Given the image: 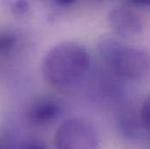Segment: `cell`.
Returning <instances> with one entry per match:
<instances>
[{"label": "cell", "instance_id": "1", "mask_svg": "<svg viewBox=\"0 0 150 149\" xmlns=\"http://www.w3.org/2000/svg\"><path fill=\"white\" fill-rule=\"evenodd\" d=\"M90 66V55L81 44L65 41L53 45L45 55L41 73L46 83L65 86L79 79Z\"/></svg>", "mask_w": 150, "mask_h": 149}, {"label": "cell", "instance_id": "2", "mask_svg": "<svg viewBox=\"0 0 150 149\" xmlns=\"http://www.w3.org/2000/svg\"><path fill=\"white\" fill-rule=\"evenodd\" d=\"M98 49L104 61L124 78L139 79L150 73V54L143 49L127 46L111 37H102Z\"/></svg>", "mask_w": 150, "mask_h": 149}, {"label": "cell", "instance_id": "3", "mask_svg": "<svg viewBox=\"0 0 150 149\" xmlns=\"http://www.w3.org/2000/svg\"><path fill=\"white\" fill-rule=\"evenodd\" d=\"M55 144L61 149H93L99 146L94 126L87 119L71 118L63 122L55 134Z\"/></svg>", "mask_w": 150, "mask_h": 149}, {"label": "cell", "instance_id": "4", "mask_svg": "<svg viewBox=\"0 0 150 149\" xmlns=\"http://www.w3.org/2000/svg\"><path fill=\"white\" fill-rule=\"evenodd\" d=\"M108 21L112 31L120 37H137L143 31L142 20L139 15L127 6L112 9L108 13Z\"/></svg>", "mask_w": 150, "mask_h": 149}, {"label": "cell", "instance_id": "5", "mask_svg": "<svg viewBox=\"0 0 150 149\" xmlns=\"http://www.w3.org/2000/svg\"><path fill=\"white\" fill-rule=\"evenodd\" d=\"M59 105L50 99H42L33 102L28 108L27 118L34 125H45L52 122L59 112Z\"/></svg>", "mask_w": 150, "mask_h": 149}, {"label": "cell", "instance_id": "6", "mask_svg": "<svg viewBox=\"0 0 150 149\" xmlns=\"http://www.w3.org/2000/svg\"><path fill=\"white\" fill-rule=\"evenodd\" d=\"M7 10L15 15H23L29 11V3L27 0H4Z\"/></svg>", "mask_w": 150, "mask_h": 149}, {"label": "cell", "instance_id": "7", "mask_svg": "<svg viewBox=\"0 0 150 149\" xmlns=\"http://www.w3.org/2000/svg\"><path fill=\"white\" fill-rule=\"evenodd\" d=\"M17 45V38L10 32H0V55L11 52Z\"/></svg>", "mask_w": 150, "mask_h": 149}, {"label": "cell", "instance_id": "8", "mask_svg": "<svg viewBox=\"0 0 150 149\" xmlns=\"http://www.w3.org/2000/svg\"><path fill=\"white\" fill-rule=\"evenodd\" d=\"M141 120L143 126L150 130V96L146 100L142 107Z\"/></svg>", "mask_w": 150, "mask_h": 149}, {"label": "cell", "instance_id": "9", "mask_svg": "<svg viewBox=\"0 0 150 149\" xmlns=\"http://www.w3.org/2000/svg\"><path fill=\"white\" fill-rule=\"evenodd\" d=\"M124 2H127L133 5H138V6H147L150 4V0H121Z\"/></svg>", "mask_w": 150, "mask_h": 149}, {"label": "cell", "instance_id": "10", "mask_svg": "<svg viewBox=\"0 0 150 149\" xmlns=\"http://www.w3.org/2000/svg\"><path fill=\"white\" fill-rule=\"evenodd\" d=\"M78 0H54L55 4H57L59 6H68L71 4H74Z\"/></svg>", "mask_w": 150, "mask_h": 149}]
</instances>
